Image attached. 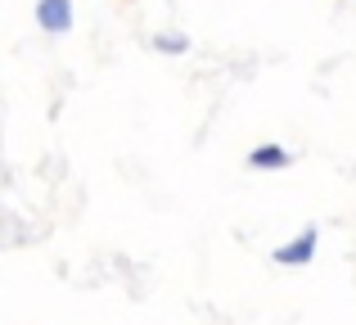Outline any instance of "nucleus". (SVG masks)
<instances>
[{"label": "nucleus", "instance_id": "obj_2", "mask_svg": "<svg viewBox=\"0 0 356 325\" xmlns=\"http://www.w3.org/2000/svg\"><path fill=\"white\" fill-rule=\"evenodd\" d=\"M36 23L50 36L72 32V0H36Z\"/></svg>", "mask_w": 356, "mask_h": 325}, {"label": "nucleus", "instance_id": "obj_4", "mask_svg": "<svg viewBox=\"0 0 356 325\" xmlns=\"http://www.w3.org/2000/svg\"><path fill=\"white\" fill-rule=\"evenodd\" d=\"M154 45L163 54H185V50H190V41H185V36H154Z\"/></svg>", "mask_w": 356, "mask_h": 325}, {"label": "nucleus", "instance_id": "obj_1", "mask_svg": "<svg viewBox=\"0 0 356 325\" xmlns=\"http://www.w3.org/2000/svg\"><path fill=\"white\" fill-rule=\"evenodd\" d=\"M316 248H321V226H307L298 239H289V244H280L275 253V267H307L316 257Z\"/></svg>", "mask_w": 356, "mask_h": 325}, {"label": "nucleus", "instance_id": "obj_3", "mask_svg": "<svg viewBox=\"0 0 356 325\" xmlns=\"http://www.w3.org/2000/svg\"><path fill=\"white\" fill-rule=\"evenodd\" d=\"M289 163L293 159H289L284 145H257V150L248 154V167H257V172H284Z\"/></svg>", "mask_w": 356, "mask_h": 325}]
</instances>
